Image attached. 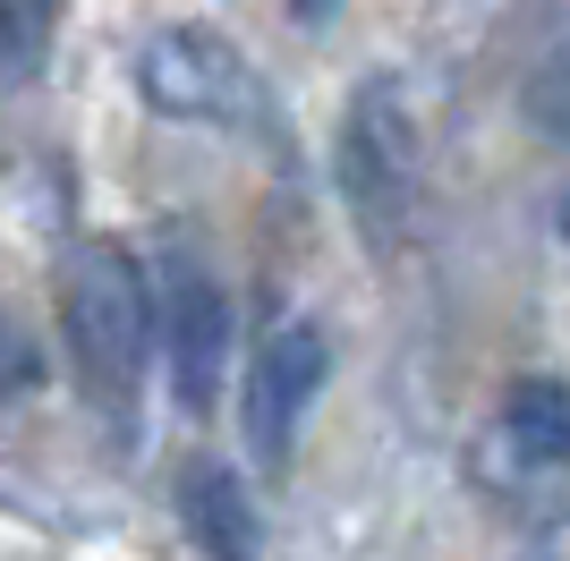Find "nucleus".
I'll return each instance as SVG.
<instances>
[{"label":"nucleus","mask_w":570,"mask_h":561,"mask_svg":"<svg viewBox=\"0 0 570 561\" xmlns=\"http://www.w3.org/2000/svg\"><path fill=\"white\" fill-rule=\"evenodd\" d=\"M145 77V102L163 119H188V128H230V137H256L264 119H273V94L256 86V69L238 60L222 35H205V26H170V35H154L137 60Z\"/></svg>","instance_id":"7ed1b4c3"},{"label":"nucleus","mask_w":570,"mask_h":561,"mask_svg":"<svg viewBox=\"0 0 570 561\" xmlns=\"http://www.w3.org/2000/svg\"><path fill=\"white\" fill-rule=\"evenodd\" d=\"M502 434H511V451H520V460L562 468V460H570V392L553 383V374L520 383V392H511V409H502Z\"/></svg>","instance_id":"0eeeda50"},{"label":"nucleus","mask_w":570,"mask_h":561,"mask_svg":"<svg viewBox=\"0 0 570 561\" xmlns=\"http://www.w3.org/2000/svg\"><path fill=\"white\" fill-rule=\"evenodd\" d=\"M26 383H35V341H26V332L0 315V409H9Z\"/></svg>","instance_id":"9d476101"},{"label":"nucleus","mask_w":570,"mask_h":561,"mask_svg":"<svg viewBox=\"0 0 570 561\" xmlns=\"http://www.w3.org/2000/svg\"><path fill=\"white\" fill-rule=\"evenodd\" d=\"M324 374H333V350H324V332H315V324L264 332L256 366H247V443H256L264 460H289L307 409L324 400Z\"/></svg>","instance_id":"39448f33"},{"label":"nucleus","mask_w":570,"mask_h":561,"mask_svg":"<svg viewBox=\"0 0 570 561\" xmlns=\"http://www.w3.org/2000/svg\"><path fill=\"white\" fill-rule=\"evenodd\" d=\"M289 9H298V18H307V26H315V18H333L341 0H289Z\"/></svg>","instance_id":"9b49d317"},{"label":"nucleus","mask_w":570,"mask_h":561,"mask_svg":"<svg viewBox=\"0 0 570 561\" xmlns=\"http://www.w3.org/2000/svg\"><path fill=\"white\" fill-rule=\"evenodd\" d=\"M520 119H528V137L570 145V26L537 51V69L520 77Z\"/></svg>","instance_id":"6e6552de"},{"label":"nucleus","mask_w":570,"mask_h":561,"mask_svg":"<svg viewBox=\"0 0 570 561\" xmlns=\"http://www.w3.org/2000/svg\"><path fill=\"white\" fill-rule=\"evenodd\" d=\"M562 238H570V196H562Z\"/></svg>","instance_id":"f8f14e48"},{"label":"nucleus","mask_w":570,"mask_h":561,"mask_svg":"<svg viewBox=\"0 0 570 561\" xmlns=\"http://www.w3.org/2000/svg\"><path fill=\"white\" fill-rule=\"evenodd\" d=\"M51 26H60V0H0V86H26L43 69Z\"/></svg>","instance_id":"1a4fd4ad"},{"label":"nucleus","mask_w":570,"mask_h":561,"mask_svg":"<svg viewBox=\"0 0 570 561\" xmlns=\"http://www.w3.org/2000/svg\"><path fill=\"white\" fill-rule=\"evenodd\" d=\"M69 357L86 400L102 409L111 434H137V383H145V350H154V289H145V264L119 256V247H86L69 264Z\"/></svg>","instance_id":"f257e3e1"},{"label":"nucleus","mask_w":570,"mask_h":561,"mask_svg":"<svg viewBox=\"0 0 570 561\" xmlns=\"http://www.w3.org/2000/svg\"><path fill=\"white\" fill-rule=\"evenodd\" d=\"M145 289H154V341L170 357L179 409H214L222 366H230V289L214 280V264L196 247H163Z\"/></svg>","instance_id":"20e7f679"},{"label":"nucleus","mask_w":570,"mask_h":561,"mask_svg":"<svg viewBox=\"0 0 570 561\" xmlns=\"http://www.w3.org/2000/svg\"><path fill=\"white\" fill-rule=\"evenodd\" d=\"M333 179L350 222L375 247L409 230V187H417V128H409V102L392 77H366L341 111V145H333Z\"/></svg>","instance_id":"f03ea898"},{"label":"nucleus","mask_w":570,"mask_h":561,"mask_svg":"<svg viewBox=\"0 0 570 561\" xmlns=\"http://www.w3.org/2000/svg\"><path fill=\"white\" fill-rule=\"evenodd\" d=\"M179 511H188V537L205 544V561H256L264 528H256V502L238 485L222 460L188 468V485H179Z\"/></svg>","instance_id":"423d86ee"}]
</instances>
